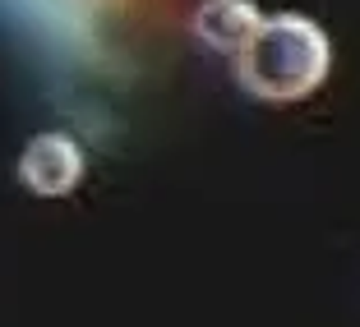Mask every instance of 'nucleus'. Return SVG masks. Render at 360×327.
Wrapping results in <instances>:
<instances>
[{"mask_svg":"<svg viewBox=\"0 0 360 327\" xmlns=\"http://www.w3.org/2000/svg\"><path fill=\"white\" fill-rule=\"evenodd\" d=\"M259 23H264V14H259L255 0H199V10H194V37L217 55H236L255 37Z\"/></svg>","mask_w":360,"mask_h":327,"instance_id":"obj_3","label":"nucleus"},{"mask_svg":"<svg viewBox=\"0 0 360 327\" xmlns=\"http://www.w3.org/2000/svg\"><path fill=\"white\" fill-rule=\"evenodd\" d=\"M333 69V42L309 14H273L236 51V84L268 106L309 97Z\"/></svg>","mask_w":360,"mask_h":327,"instance_id":"obj_1","label":"nucleus"},{"mask_svg":"<svg viewBox=\"0 0 360 327\" xmlns=\"http://www.w3.org/2000/svg\"><path fill=\"white\" fill-rule=\"evenodd\" d=\"M84 148H79L70 134H37L28 138V148L19 152V180L23 189L42 194V199H60V194L79 189L84 180Z\"/></svg>","mask_w":360,"mask_h":327,"instance_id":"obj_2","label":"nucleus"}]
</instances>
